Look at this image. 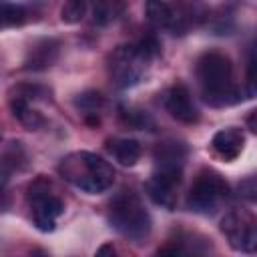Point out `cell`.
Segmentation results:
<instances>
[{"label": "cell", "mask_w": 257, "mask_h": 257, "mask_svg": "<svg viewBox=\"0 0 257 257\" xmlns=\"http://www.w3.org/2000/svg\"><path fill=\"white\" fill-rule=\"evenodd\" d=\"M243 147H245V133L237 126L219 128L211 139V151L227 163L235 161L243 153Z\"/></svg>", "instance_id": "7c38bea8"}, {"label": "cell", "mask_w": 257, "mask_h": 257, "mask_svg": "<svg viewBox=\"0 0 257 257\" xmlns=\"http://www.w3.org/2000/svg\"><path fill=\"white\" fill-rule=\"evenodd\" d=\"M229 193L231 189L225 177H221L213 169H203L187 195V207L197 215L211 217L227 203Z\"/></svg>", "instance_id": "8992f818"}, {"label": "cell", "mask_w": 257, "mask_h": 257, "mask_svg": "<svg viewBox=\"0 0 257 257\" xmlns=\"http://www.w3.org/2000/svg\"><path fill=\"white\" fill-rule=\"evenodd\" d=\"M86 18V4L84 0H64L60 8V20L64 24H78Z\"/></svg>", "instance_id": "d6986e66"}, {"label": "cell", "mask_w": 257, "mask_h": 257, "mask_svg": "<svg viewBox=\"0 0 257 257\" xmlns=\"http://www.w3.org/2000/svg\"><path fill=\"white\" fill-rule=\"evenodd\" d=\"M48 98H50V90L46 86L32 84V82H20L10 88L8 106L20 124H24L28 131H38L46 124V118L36 108V102L48 100Z\"/></svg>", "instance_id": "52a82bcc"}, {"label": "cell", "mask_w": 257, "mask_h": 257, "mask_svg": "<svg viewBox=\"0 0 257 257\" xmlns=\"http://www.w3.org/2000/svg\"><path fill=\"white\" fill-rule=\"evenodd\" d=\"M239 191H241V195H243L245 199H249V201L253 203V201H255V179L249 177L245 183L239 185Z\"/></svg>", "instance_id": "44dd1931"}, {"label": "cell", "mask_w": 257, "mask_h": 257, "mask_svg": "<svg viewBox=\"0 0 257 257\" xmlns=\"http://www.w3.org/2000/svg\"><path fill=\"white\" fill-rule=\"evenodd\" d=\"M58 175L86 195H100L114 183L112 165L90 151H74L62 157L58 163Z\"/></svg>", "instance_id": "3957f363"}, {"label": "cell", "mask_w": 257, "mask_h": 257, "mask_svg": "<svg viewBox=\"0 0 257 257\" xmlns=\"http://www.w3.org/2000/svg\"><path fill=\"white\" fill-rule=\"evenodd\" d=\"M86 18L92 26L102 28L112 24L126 8V0H84Z\"/></svg>", "instance_id": "5bb4252c"}, {"label": "cell", "mask_w": 257, "mask_h": 257, "mask_svg": "<svg viewBox=\"0 0 257 257\" xmlns=\"http://www.w3.org/2000/svg\"><path fill=\"white\" fill-rule=\"evenodd\" d=\"M120 116H122V120H124L128 126H133V128H147L149 124H153V120L149 118V114L143 112V110L124 108V110L120 112Z\"/></svg>", "instance_id": "ffe728a7"}, {"label": "cell", "mask_w": 257, "mask_h": 257, "mask_svg": "<svg viewBox=\"0 0 257 257\" xmlns=\"http://www.w3.org/2000/svg\"><path fill=\"white\" fill-rule=\"evenodd\" d=\"M24 151L18 143H12V147H8L0 155V189L14 177V173L24 167Z\"/></svg>", "instance_id": "e0dca14e"}, {"label": "cell", "mask_w": 257, "mask_h": 257, "mask_svg": "<svg viewBox=\"0 0 257 257\" xmlns=\"http://www.w3.org/2000/svg\"><path fill=\"white\" fill-rule=\"evenodd\" d=\"M183 167L177 163H155L153 175L149 177L145 191L149 199L161 209L173 211L177 207V191L183 179Z\"/></svg>", "instance_id": "9c48e42d"}, {"label": "cell", "mask_w": 257, "mask_h": 257, "mask_svg": "<svg viewBox=\"0 0 257 257\" xmlns=\"http://www.w3.org/2000/svg\"><path fill=\"white\" fill-rule=\"evenodd\" d=\"M221 231L227 237L231 249L241 253H253L257 249V223L245 209H231L221 219Z\"/></svg>", "instance_id": "30bf717a"}, {"label": "cell", "mask_w": 257, "mask_h": 257, "mask_svg": "<svg viewBox=\"0 0 257 257\" xmlns=\"http://www.w3.org/2000/svg\"><path fill=\"white\" fill-rule=\"evenodd\" d=\"M201 96L209 106H231L241 100V90L233 82V66L227 54L207 50L195 64Z\"/></svg>", "instance_id": "6da1fadb"}, {"label": "cell", "mask_w": 257, "mask_h": 257, "mask_svg": "<svg viewBox=\"0 0 257 257\" xmlns=\"http://www.w3.org/2000/svg\"><path fill=\"white\" fill-rule=\"evenodd\" d=\"M106 151L122 167H135L141 161V155H143L141 143L135 141V139H126V137L108 139L106 141Z\"/></svg>", "instance_id": "9a60e30c"}, {"label": "cell", "mask_w": 257, "mask_h": 257, "mask_svg": "<svg viewBox=\"0 0 257 257\" xmlns=\"http://www.w3.org/2000/svg\"><path fill=\"white\" fill-rule=\"evenodd\" d=\"M145 14L153 28L173 34H185L195 20V10L183 0H147Z\"/></svg>", "instance_id": "ba28073f"}, {"label": "cell", "mask_w": 257, "mask_h": 257, "mask_svg": "<svg viewBox=\"0 0 257 257\" xmlns=\"http://www.w3.org/2000/svg\"><path fill=\"white\" fill-rule=\"evenodd\" d=\"M96 253H98V255H100V253H114V247H112V245H102Z\"/></svg>", "instance_id": "7402d4cb"}, {"label": "cell", "mask_w": 257, "mask_h": 257, "mask_svg": "<svg viewBox=\"0 0 257 257\" xmlns=\"http://www.w3.org/2000/svg\"><path fill=\"white\" fill-rule=\"evenodd\" d=\"M74 106L82 114L86 124H98L100 122V112L104 108V96L98 90H84L74 98Z\"/></svg>", "instance_id": "2e32d148"}, {"label": "cell", "mask_w": 257, "mask_h": 257, "mask_svg": "<svg viewBox=\"0 0 257 257\" xmlns=\"http://www.w3.org/2000/svg\"><path fill=\"white\" fill-rule=\"evenodd\" d=\"M26 10L20 4H12V2H2L0 0V28H14L24 24L26 20Z\"/></svg>", "instance_id": "ac0fdd59"}, {"label": "cell", "mask_w": 257, "mask_h": 257, "mask_svg": "<svg viewBox=\"0 0 257 257\" xmlns=\"http://www.w3.org/2000/svg\"><path fill=\"white\" fill-rule=\"evenodd\" d=\"M110 227L131 243H145L151 235L153 221L143 199L133 191H120L108 205Z\"/></svg>", "instance_id": "277c9868"}, {"label": "cell", "mask_w": 257, "mask_h": 257, "mask_svg": "<svg viewBox=\"0 0 257 257\" xmlns=\"http://www.w3.org/2000/svg\"><path fill=\"white\" fill-rule=\"evenodd\" d=\"M26 203H28L34 227L42 233H52L58 225V219L64 213V201L60 199L54 185L44 175L36 177L28 185Z\"/></svg>", "instance_id": "5b68a950"}, {"label": "cell", "mask_w": 257, "mask_h": 257, "mask_svg": "<svg viewBox=\"0 0 257 257\" xmlns=\"http://www.w3.org/2000/svg\"><path fill=\"white\" fill-rule=\"evenodd\" d=\"M165 110L183 124H193L199 120V108L185 84H173L163 96Z\"/></svg>", "instance_id": "8fae6325"}, {"label": "cell", "mask_w": 257, "mask_h": 257, "mask_svg": "<svg viewBox=\"0 0 257 257\" xmlns=\"http://www.w3.org/2000/svg\"><path fill=\"white\" fill-rule=\"evenodd\" d=\"M159 54H161V46L151 36L139 42L116 46L108 56V76L112 84L120 90L137 86L147 78Z\"/></svg>", "instance_id": "7a4b0ae2"}, {"label": "cell", "mask_w": 257, "mask_h": 257, "mask_svg": "<svg viewBox=\"0 0 257 257\" xmlns=\"http://www.w3.org/2000/svg\"><path fill=\"white\" fill-rule=\"evenodd\" d=\"M58 52H60V42L56 38H40L32 42V46L28 48V54L24 58V68L32 72L46 70L58 60Z\"/></svg>", "instance_id": "4fadbf2b"}]
</instances>
